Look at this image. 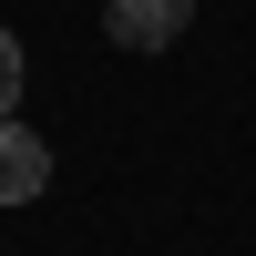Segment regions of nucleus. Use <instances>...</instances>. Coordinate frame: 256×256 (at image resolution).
Returning a JSON list of instances; mask_svg holds the SVG:
<instances>
[{
	"label": "nucleus",
	"instance_id": "nucleus-3",
	"mask_svg": "<svg viewBox=\"0 0 256 256\" xmlns=\"http://www.w3.org/2000/svg\"><path fill=\"white\" fill-rule=\"evenodd\" d=\"M20 72H31V62H20V41L0 31V123H10V102H20Z\"/></svg>",
	"mask_w": 256,
	"mask_h": 256
},
{
	"label": "nucleus",
	"instance_id": "nucleus-2",
	"mask_svg": "<svg viewBox=\"0 0 256 256\" xmlns=\"http://www.w3.org/2000/svg\"><path fill=\"white\" fill-rule=\"evenodd\" d=\"M102 31H113L123 52H164V41L184 31V0H102Z\"/></svg>",
	"mask_w": 256,
	"mask_h": 256
},
{
	"label": "nucleus",
	"instance_id": "nucleus-1",
	"mask_svg": "<svg viewBox=\"0 0 256 256\" xmlns=\"http://www.w3.org/2000/svg\"><path fill=\"white\" fill-rule=\"evenodd\" d=\"M41 184H52V144L31 123H0V205H31Z\"/></svg>",
	"mask_w": 256,
	"mask_h": 256
}]
</instances>
